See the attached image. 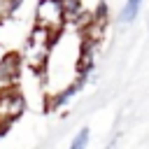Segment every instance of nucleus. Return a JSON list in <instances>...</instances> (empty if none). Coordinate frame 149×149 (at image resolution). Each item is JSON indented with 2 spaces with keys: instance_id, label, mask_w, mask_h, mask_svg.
Here are the masks:
<instances>
[{
  "instance_id": "1",
  "label": "nucleus",
  "mask_w": 149,
  "mask_h": 149,
  "mask_svg": "<svg viewBox=\"0 0 149 149\" xmlns=\"http://www.w3.org/2000/svg\"><path fill=\"white\" fill-rule=\"evenodd\" d=\"M56 37H58V35H54V33H49V30L35 26V28L30 30L28 40H26L23 51H21V63H26L33 72H44Z\"/></svg>"
},
{
  "instance_id": "2",
  "label": "nucleus",
  "mask_w": 149,
  "mask_h": 149,
  "mask_svg": "<svg viewBox=\"0 0 149 149\" xmlns=\"http://www.w3.org/2000/svg\"><path fill=\"white\" fill-rule=\"evenodd\" d=\"M35 26L61 35L65 28V14H63V5L61 0H37L35 5Z\"/></svg>"
},
{
  "instance_id": "3",
  "label": "nucleus",
  "mask_w": 149,
  "mask_h": 149,
  "mask_svg": "<svg viewBox=\"0 0 149 149\" xmlns=\"http://www.w3.org/2000/svg\"><path fill=\"white\" fill-rule=\"evenodd\" d=\"M26 109V98L16 88L0 91V128L9 126L14 119H19Z\"/></svg>"
},
{
  "instance_id": "4",
  "label": "nucleus",
  "mask_w": 149,
  "mask_h": 149,
  "mask_svg": "<svg viewBox=\"0 0 149 149\" xmlns=\"http://www.w3.org/2000/svg\"><path fill=\"white\" fill-rule=\"evenodd\" d=\"M84 84H86V79L74 77V79H72L65 88H61V91H56V93H51V95H49L47 109H51V112H54V109H61L63 105H68V102H70V100H72V98L81 91V86H84Z\"/></svg>"
},
{
  "instance_id": "5",
  "label": "nucleus",
  "mask_w": 149,
  "mask_h": 149,
  "mask_svg": "<svg viewBox=\"0 0 149 149\" xmlns=\"http://www.w3.org/2000/svg\"><path fill=\"white\" fill-rule=\"evenodd\" d=\"M21 68H23V63H21V54H5L2 58H0V84H12V81H16L19 79V74H21Z\"/></svg>"
},
{
  "instance_id": "6",
  "label": "nucleus",
  "mask_w": 149,
  "mask_h": 149,
  "mask_svg": "<svg viewBox=\"0 0 149 149\" xmlns=\"http://www.w3.org/2000/svg\"><path fill=\"white\" fill-rule=\"evenodd\" d=\"M142 2H144V0H126L123 9L119 12V21H121V23H133V21L137 19L140 9H142Z\"/></svg>"
},
{
  "instance_id": "7",
  "label": "nucleus",
  "mask_w": 149,
  "mask_h": 149,
  "mask_svg": "<svg viewBox=\"0 0 149 149\" xmlns=\"http://www.w3.org/2000/svg\"><path fill=\"white\" fill-rule=\"evenodd\" d=\"M88 137H91V130H88L86 126H84V128H79V130L74 133V137H72V142H70V147H68V149H86Z\"/></svg>"
},
{
  "instance_id": "8",
  "label": "nucleus",
  "mask_w": 149,
  "mask_h": 149,
  "mask_svg": "<svg viewBox=\"0 0 149 149\" xmlns=\"http://www.w3.org/2000/svg\"><path fill=\"white\" fill-rule=\"evenodd\" d=\"M12 14V5H9V0H0V19H7Z\"/></svg>"
},
{
  "instance_id": "9",
  "label": "nucleus",
  "mask_w": 149,
  "mask_h": 149,
  "mask_svg": "<svg viewBox=\"0 0 149 149\" xmlns=\"http://www.w3.org/2000/svg\"><path fill=\"white\" fill-rule=\"evenodd\" d=\"M9 5H12V14H14V12H16V9L23 5V0H9Z\"/></svg>"
},
{
  "instance_id": "10",
  "label": "nucleus",
  "mask_w": 149,
  "mask_h": 149,
  "mask_svg": "<svg viewBox=\"0 0 149 149\" xmlns=\"http://www.w3.org/2000/svg\"><path fill=\"white\" fill-rule=\"evenodd\" d=\"M105 149H114V142H109V144H107V147H105Z\"/></svg>"
}]
</instances>
